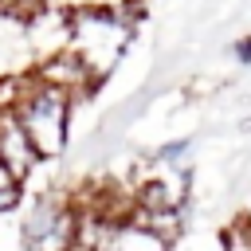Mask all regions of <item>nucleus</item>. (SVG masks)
Here are the masks:
<instances>
[{"instance_id":"nucleus-1","label":"nucleus","mask_w":251,"mask_h":251,"mask_svg":"<svg viewBox=\"0 0 251 251\" xmlns=\"http://www.w3.org/2000/svg\"><path fill=\"white\" fill-rule=\"evenodd\" d=\"M71 110H75V98L67 90H59V86H51V82H43V78H35L27 71V86H24L12 118L27 133L39 161L63 157V149L71 141Z\"/></svg>"},{"instance_id":"nucleus-2","label":"nucleus","mask_w":251,"mask_h":251,"mask_svg":"<svg viewBox=\"0 0 251 251\" xmlns=\"http://www.w3.org/2000/svg\"><path fill=\"white\" fill-rule=\"evenodd\" d=\"M82 208L63 192H39L20 216V251H75Z\"/></svg>"},{"instance_id":"nucleus-3","label":"nucleus","mask_w":251,"mask_h":251,"mask_svg":"<svg viewBox=\"0 0 251 251\" xmlns=\"http://www.w3.org/2000/svg\"><path fill=\"white\" fill-rule=\"evenodd\" d=\"M149 169H153V173L133 188V212H141V216L184 212L188 188H192L188 165H149Z\"/></svg>"},{"instance_id":"nucleus-4","label":"nucleus","mask_w":251,"mask_h":251,"mask_svg":"<svg viewBox=\"0 0 251 251\" xmlns=\"http://www.w3.org/2000/svg\"><path fill=\"white\" fill-rule=\"evenodd\" d=\"M31 75L43 78V82H51V86H59V90H67L71 98H82V94H90V90L102 82V78L86 67V59H82L78 51H71L67 43H63L59 51H51Z\"/></svg>"},{"instance_id":"nucleus-5","label":"nucleus","mask_w":251,"mask_h":251,"mask_svg":"<svg viewBox=\"0 0 251 251\" xmlns=\"http://www.w3.org/2000/svg\"><path fill=\"white\" fill-rule=\"evenodd\" d=\"M0 165L8 169V176L12 180H27L31 176V169L39 165V153L31 149V141H27V133L20 129V122L12 118V114H0Z\"/></svg>"},{"instance_id":"nucleus-6","label":"nucleus","mask_w":251,"mask_h":251,"mask_svg":"<svg viewBox=\"0 0 251 251\" xmlns=\"http://www.w3.org/2000/svg\"><path fill=\"white\" fill-rule=\"evenodd\" d=\"M188 153H192V137H173L149 153V165H188Z\"/></svg>"},{"instance_id":"nucleus-7","label":"nucleus","mask_w":251,"mask_h":251,"mask_svg":"<svg viewBox=\"0 0 251 251\" xmlns=\"http://www.w3.org/2000/svg\"><path fill=\"white\" fill-rule=\"evenodd\" d=\"M27 86V75H0V114H12L20 94Z\"/></svg>"},{"instance_id":"nucleus-8","label":"nucleus","mask_w":251,"mask_h":251,"mask_svg":"<svg viewBox=\"0 0 251 251\" xmlns=\"http://www.w3.org/2000/svg\"><path fill=\"white\" fill-rule=\"evenodd\" d=\"M220 251H251V220H235L220 235Z\"/></svg>"},{"instance_id":"nucleus-9","label":"nucleus","mask_w":251,"mask_h":251,"mask_svg":"<svg viewBox=\"0 0 251 251\" xmlns=\"http://www.w3.org/2000/svg\"><path fill=\"white\" fill-rule=\"evenodd\" d=\"M20 200H24V184L20 180H4L0 184V216H12L20 208Z\"/></svg>"},{"instance_id":"nucleus-10","label":"nucleus","mask_w":251,"mask_h":251,"mask_svg":"<svg viewBox=\"0 0 251 251\" xmlns=\"http://www.w3.org/2000/svg\"><path fill=\"white\" fill-rule=\"evenodd\" d=\"M227 51H231V59H235V67H251V35H235Z\"/></svg>"},{"instance_id":"nucleus-11","label":"nucleus","mask_w":251,"mask_h":251,"mask_svg":"<svg viewBox=\"0 0 251 251\" xmlns=\"http://www.w3.org/2000/svg\"><path fill=\"white\" fill-rule=\"evenodd\" d=\"M24 4H31V0H0V12H20Z\"/></svg>"}]
</instances>
